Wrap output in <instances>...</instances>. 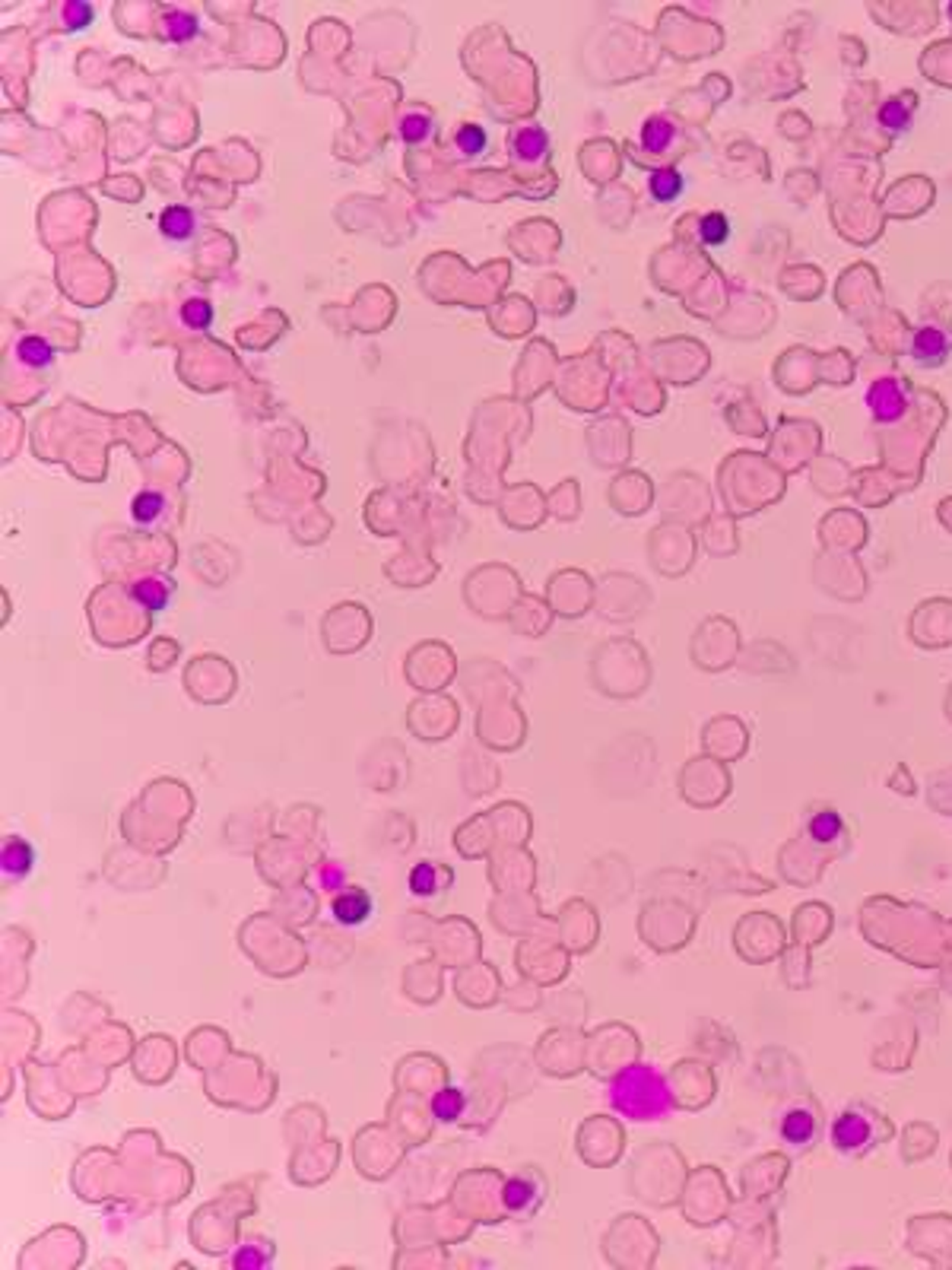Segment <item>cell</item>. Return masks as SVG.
Wrapping results in <instances>:
<instances>
[{"label":"cell","mask_w":952,"mask_h":1270,"mask_svg":"<svg viewBox=\"0 0 952 1270\" xmlns=\"http://www.w3.org/2000/svg\"><path fill=\"white\" fill-rule=\"evenodd\" d=\"M439 889H442V871L435 867V861H419L410 871V892H413V896L432 899V896H439Z\"/></svg>","instance_id":"d6986e66"},{"label":"cell","mask_w":952,"mask_h":1270,"mask_svg":"<svg viewBox=\"0 0 952 1270\" xmlns=\"http://www.w3.org/2000/svg\"><path fill=\"white\" fill-rule=\"evenodd\" d=\"M540 1188H537L531 1178H511L508 1185H505V1207L511 1210V1214H531V1210H537V1204H540Z\"/></svg>","instance_id":"5bb4252c"},{"label":"cell","mask_w":952,"mask_h":1270,"mask_svg":"<svg viewBox=\"0 0 952 1270\" xmlns=\"http://www.w3.org/2000/svg\"><path fill=\"white\" fill-rule=\"evenodd\" d=\"M613 1112L632 1121H660L670 1115L673 1096L663 1073L651 1064H632L626 1068L606 1090Z\"/></svg>","instance_id":"6da1fadb"},{"label":"cell","mask_w":952,"mask_h":1270,"mask_svg":"<svg viewBox=\"0 0 952 1270\" xmlns=\"http://www.w3.org/2000/svg\"><path fill=\"white\" fill-rule=\"evenodd\" d=\"M159 26H163V39L175 42V45L194 42L200 36V16L191 14V10H181V7H169L163 19H159Z\"/></svg>","instance_id":"9c48e42d"},{"label":"cell","mask_w":952,"mask_h":1270,"mask_svg":"<svg viewBox=\"0 0 952 1270\" xmlns=\"http://www.w3.org/2000/svg\"><path fill=\"white\" fill-rule=\"evenodd\" d=\"M911 114H914V96H892L879 106V124L892 134H902L911 128Z\"/></svg>","instance_id":"4fadbf2b"},{"label":"cell","mask_w":952,"mask_h":1270,"mask_svg":"<svg viewBox=\"0 0 952 1270\" xmlns=\"http://www.w3.org/2000/svg\"><path fill=\"white\" fill-rule=\"evenodd\" d=\"M131 594H134V601H140L150 613H159V610H166V604L171 598V585L169 581H159V578H143L131 588Z\"/></svg>","instance_id":"ac0fdd59"},{"label":"cell","mask_w":952,"mask_h":1270,"mask_svg":"<svg viewBox=\"0 0 952 1270\" xmlns=\"http://www.w3.org/2000/svg\"><path fill=\"white\" fill-rule=\"evenodd\" d=\"M638 137L645 153H667L670 143L676 140V124L670 118H663V114H651V118L641 121Z\"/></svg>","instance_id":"7c38bea8"},{"label":"cell","mask_w":952,"mask_h":1270,"mask_svg":"<svg viewBox=\"0 0 952 1270\" xmlns=\"http://www.w3.org/2000/svg\"><path fill=\"white\" fill-rule=\"evenodd\" d=\"M946 350H949V340H946V334L939 327H934V325H924L921 330H914V340H911V356H914V362H921V365H939L946 359Z\"/></svg>","instance_id":"ba28073f"},{"label":"cell","mask_w":952,"mask_h":1270,"mask_svg":"<svg viewBox=\"0 0 952 1270\" xmlns=\"http://www.w3.org/2000/svg\"><path fill=\"white\" fill-rule=\"evenodd\" d=\"M807 835L822 849H832L845 835V820L835 807H819L816 814L807 820Z\"/></svg>","instance_id":"30bf717a"},{"label":"cell","mask_w":952,"mask_h":1270,"mask_svg":"<svg viewBox=\"0 0 952 1270\" xmlns=\"http://www.w3.org/2000/svg\"><path fill=\"white\" fill-rule=\"evenodd\" d=\"M464 1105H467V1096L461 1090H454V1086H445L442 1093H435L432 1115L448 1125V1121H457V1118L464 1115Z\"/></svg>","instance_id":"7402d4cb"},{"label":"cell","mask_w":952,"mask_h":1270,"mask_svg":"<svg viewBox=\"0 0 952 1270\" xmlns=\"http://www.w3.org/2000/svg\"><path fill=\"white\" fill-rule=\"evenodd\" d=\"M778 1134L787 1143L790 1150L807 1153L813 1143L819 1140V1115L810 1102H794L790 1108L782 1112V1121H778Z\"/></svg>","instance_id":"3957f363"},{"label":"cell","mask_w":952,"mask_h":1270,"mask_svg":"<svg viewBox=\"0 0 952 1270\" xmlns=\"http://www.w3.org/2000/svg\"><path fill=\"white\" fill-rule=\"evenodd\" d=\"M698 238L708 248H721L730 242V220L724 213H705L702 223H698Z\"/></svg>","instance_id":"603a6c76"},{"label":"cell","mask_w":952,"mask_h":1270,"mask_svg":"<svg viewBox=\"0 0 952 1270\" xmlns=\"http://www.w3.org/2000/svg\"><path fill=\"white\" fill-rule=\"evenodd\" d=\"M486 146H489V134H486L483 124H476V121H464L461 128L454 131V150L461 153L464 159H476V156H483V153H486Z\"/></svg>","instance_id":"e0dca14e"},{"label":"cell","mask_w":952,"mask_h":1270,"mask_svg":"<svg viewBox=\"0 0 952 1270\" xmlns=\"http://www.w3.org/2000/svg\"><path fill=\"white\" fill-rule=\"evenodd\" d=\"M16 359L26 365V369H48V365L54 362V347H51V340H45V337H22L19 343H16Z\"/></svg>","instance_id":"2e32d148"},{"label":"cell","mask_w":952,"mask_h":1270,"mask_svg":"<svg viewBox=\"0 0 952 1270\" xmlns=\"http://www.w3.org/2000/svg\"><path fill=\"white\" fill-rule=\"evenodd\" d=\"M181 322L194 330H206L213 322V305L206 299H188L185 305H181Z\"/></svg>","instance_id":"cb8c5ba5"},{"label":"cell","mask_w":952,"mask_h":1270,"mask_svg":"<svg viewBox=\"0 0 952 1270\" xmlns=\"http://www.w3.org/2000/svg\"><path fill=\"white\" fill-rule=\"evenodd\" d=\"M29 867H32V849H29V842H22L19 835H10L7 839V845H4V874H7V880L10 877H22V874H29Z\"/></svg>","instance_id":"ffe728a7"},{"label":"cell","mask_w":952,"mask_h":1270,"mask_svg":"<svg viewBox=\"0 0 952 1270\" xmlns=\"http://www.w3.org/2000/svg\"><path fill=\"white\" fill-rule=\"evenodd\" d=\"M432 131H435V124H432V118H429L426 111H410V114H404V118H400V124H397L400 140L410 143V146L426 143L429 137H432Z\"/></svg>","instance_id":"44dd1931"},{"label":"cell","mask_w":952,"mask_h":1270,"mask_svg":"<svg viewBox=\"0 0 952 1270\" xmlns=\"http://www.w3.org/2000/svg\"><path fill=\"white\" fill-rule=\"evenodd\" d=\"M946 14H949V16H952V4H949V10H946Z\"/></svg>","instance_id":"484cf974"},{"label":"cell","mask_w":952,"mask_h":1270,"mask_svg":"<svg viewBox=\"0 0 952 1270\" xmlns=\"http://www.w3.org/2000/svg\"><path fill=\"white\" fill-rule=\"evenodd\" d=\"M511 156L524 166H543L549 156V137L537 124H527L511 134Z\"/></svg>","instance_id":"8992f818"},{"label":"cell","mask_w":952,"mask_h":1270,"mask_svg":"<svg viewBox=\"0 0 952 1270\" xmlns=\"http://www.w3.org/2000/svg\"><path fill=\"white\" fill-rule=\"evenodd\" d=\"M93 16H96V14H93V7H89V4H79V0H77V4H67V7H64L67 29H83V26H89V22H93Z\"/></svg>","instance_id":"d4e9b609"},{"label":"cell","mask_w":952,"mask_h":1270,"mask_svg":"<svg viewBox=\"0 0 952 1270\" xmlns=\"http://www.w3.org/2000/svg\"><path fill=\"white\" fill-rule=\"evenodd\" d=\"M163 511H166V496L156 493V489H140V493L131 499V518H134V524H140V528H153V524L163 518Z\"/></svg>","instance_id":"9a60e30c"},{"label":"cell","mask_w":952,"mask_h":1270,"mask_svg":"<svg viewBox=\"0 0 952 1270\" xmlns=\"http://www.w3.org/2000/svg\"><path fill=\"white\" fill-rule=\"evenodd\" d=\"M867 407L876 422H899L908 414V394L896 379H879L867 391Z\"/></svg>","instance_id":"277c9868"},{"label":"cell","mask_w":952,"mask_h":1270,"mask_svg":"<svg viewBox=\"0 0 952 1270\" xmlns=\"http://www.w3.org/2000/svg\"><path fill=\"white\" fill-rule=\"evenodd\" d=\"M832 1147L845 1153V1157H864V1153L874 1150L876 1143V1131L874 1121L864 1112V1108H845V1112L832 1121Z\"/></svg>","instance_id":"7a4b0ae2"},{"label":"cell","mask_w":952,"mask_h":1270,"mask_svg":"<svg viewBox=\"0 0 952 1270\" xmlns=\"http://www.w3.org/2000/svg\"><path fill=\"white\" fill-rule=\"evenodd\" d=\"M330 912H334L337 924L359 928V924L369 921L372 912H375L372 892L362 889V886H347V889L340 892V896H334V902H330Z\"/></svg>","instance_id":"5b68a950"},{"label":"cell","mask_w":952,"mask_h":1270,"mask_svg":"<svg viewBox=\"0 0 952 1270\" xmlns=\"http://www.w3.org/2000/svg\"><path fill=\"white\" fill-rule=\"evenodd\" d=\"M648 191H651V198L658 201V203H673V201H680V198H683V191H686V178H683V171L676 169V166L654 169L651 175H648Z\"/></svg>","instance_id":"8fae6325"},{"label":"cell","mask_w":952,"mask_h":1270,"mask_svg":"<svg viewBox=\"0 0 952 1270\" xmlns=\"http://www.w3.org/2000/svg\"><path fill=\"white\" fill-rule=\"evenodd\" d=\"M159 232L169 242H191L198 235V213H194L188 203H169V207L159 213Z\"/></svg>","instance_id":"52a82bcc"}]
</instances>
